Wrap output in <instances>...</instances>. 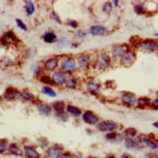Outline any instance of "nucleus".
Returning <instances> with one entry per match:
<instances>
[{
    "label": "nucleus",
    "instance_id": "obj_1",
    "mask_svg": "<svg viewBox=\"0 0 158 158\" xmlns=\"http://www.w3.org/2000/svg\"><path fill=\"white\" fill-rule=\"evenodd\" d=\"M113 58L109 54V52H101L95 56L92 62V67L97 72H104L109 70L112 67Z\"/></svg>",
    "mask_w": 158,
    "mask_h": 158
},
{
    "label": "nucleus",
    "instance_id": "obj_2",
    "mask_svg": "<svg viewBox=\"0 0 158 158\" xmlns=\"http://www.w3.org/2000/svg\"><path fill=\"white\" fill-rule=\"evenodd\" d=\"M58 70L62 71L63 73L70 75L74 74L75 72L78 71L77 61L76 57L70 56V54H64L61 56L59 58V68Z\"/></svg>",
    "mask_w": 158,
    "mask_h": 158
},
{
    "label": "nucleus",
    "instance_id": "obj_3",
    "mask_svg": "<svg viewBox=\"0 0 158 158\" xmlns=\"http://www.w3.org/2000/svg\"><path fill=\"white\" fill-rule=\"evenodd\" d=\"M123 147L127 152H141L145 149V146L139 139V137H130V138H125L123 142Z\"/></svg>",
    "mask_w": 158,
    "mask_h": 158
},
{
    "label": "nucleus",
    "instance_id": "obj_4",
    "mask_svg": "<svg viewBox=\"0 0 158 158\" xmlns=\"http://www.w3.org/2000/svg\"><path fill=\"white\" fill-rule=\"evenodd\" d=\"M138 137L145 148H148L150 152H158V138L155 135L141 133Z\"/></svg>",
    "mask_w": 158,
    "mask_h": 158
},
{
    "label": "nucleus",
    "instance_id": "obj_5",
    "mask_svg": "<svg viewBox=\"0 0 158 158\" xmlns=\"http://www.w3.org/2000/svg\"><path fill=\"white\" fill-rule=\"evenodd\" d=\"M119 124L118 122L113 121V120H100L95 126L96 131L100 133H111L115 132L119 130Z\"/></svg>",
    "mask_w": 158,
    "mask_h": 158
},
{
    "label": "nucleus",
    "instance_id": "obj_6",
    "mask_svg": "<svg viewBox=\"0 0 158 158\" xmlns=\"http://www.w3.org/2000/svg\"><path fill=\"white\" fill-rule=\"evenodd\" d=\"M75 57H76V61H77L78 70L86 72V71L91 69L93 59H92L90 54L84 52V53L78 54V56H75Z\"/></svg>",
    "mask_w": 158,
    "mask_h": 158
},
{
    "label": "nucleus",
    "instance_id": "obj_7",
    "mask_svg": "<svg viewBox=\"0 0 158 158\" xmlns=\"http://www.w3.org/2000/svg\"><path fill=\"white\" fill-rule=\"evenodd\" d=\"M59 58L60 56H52L47 57L43 60L42 65L44 67L45 72L48 73H52L54 71L58 70L59 68Z\"/></svg>",
    "mask_w": 158,
    "mask_h": 158
},
{
    "label": "nucleus",
    "instance_id": "obj_8",
    "mask_svg": "<svg viewBox=\"0 0 158 158\" xmlns=\"http://www.w3.org/2000/svg\"><path fill=\"white\" fill-rule=\"evenodd\" d=\"M137 60V54L136 52L129 48V49L123 53V56L119 58V63L123 67H131Z\"/></svg>",
    "mask_w": 158,
    "mask_h": 158
},
{
    "label": "nucleus",
    "instance_id": "obj_9",
    "mask_svg": "<svg viewBox=\"0 0 158 158\" xmlns=\"http://www.w3.org/2000/svg\"><path fill=\"white\" fill-rule=\"evenodd\" d=\"M23 156L25 158H43V153L40 149L32 143H24L23 145Z\"/></svg>",
    "mask_w": 158,
    "mask_h": 158
},
{
    "label": "nucleus",
    "instance_id": "obj_10",
    "mask_svg": "<svg viewBox=\"0 0 158 158\" xmlns=\"http://www.w3.org/2000/svg\"><path fill=\"white\" fill-rule=\"evenodd\" d=\"M65 148L61 143H51V146L46 150H44L43 158H56L58 154L63 152Z\"/></svg>",
    "mask_w": 158,
    "mask_h": 158
},
{
    "label": "nucleus",
    "instance_id": "obj_11",
    "mask_svg": "<svg viewBox=\"0 0 158 158\" xmlns=\"http://www.w3.org/2000/svg\"><path fill=\"white\" fill-rule=\"evenodd\" d=\"M81 118L82 122L89 126H96V124L100 121L99 115L96 114L94 112L90 111V110H86V111L82 112Z\"/></svg>",
    "mask_w": 158,
    "mask_h": 158
},
{
    "label": "nucleus",
    "instance_id": "obj_12",
    "mask_svg": "<svg viewBox=\"0 0 158 158\" xmlns=\"http://www.w3.org/2000/svg\"><path fill=\"white\" fill-rule=\"evenodd\" d=\"M137 100H138V97L137 95L133 92H129V91H125L123 92L120 96V103L125 107L128 108H134L137 106Z\"/></svg>",
    "mask_w": 158,
    "mask_h": 158
},
{
    "label": "nucleus",
    "instance_id": "obj_13",
    "mask_svg": "<svg viewBox=\"0 0 158 158\" xmlns=\"http://www.w3.org/2000/svg\"><path fill=\"white\" fill-rule=\"evenodd\" d=\"M34 105H35L37 112L43 116H51L53 114L52 105L47 103L45 101H41V100H36L34 101Z\"/></svg>",
    "mask_w": 158,
    "mask_h": 158
},
{
    "label": "nucleus",
    "instance_id": "obj_14",
    "mask_svg": "<svg viewBox=\"0 0 158 158\" xmlns=\"http://www.w3.org/2000/svg\"><path fill=\"white\" fill-rule=\"evenodd\" d=\"M50 76L52 78V85L56 86V87H64L66 79H67V74L63 73L60 70H56V71L51 73Z\"/></svg>",
    "mask_w": 158,
    "mask_h": 158
},
{
    "label": "nucleus",
    "instance_id": "obj_15",
    "mask_svg": "<svg viewBox=\"0 0 158 158\" xmlns=\"http://www.w3.org/2000/svg\"><path fill=\"white\" fill-rule=\"evenodd\" d=\"M124 139H125L124 135L122 134V132L119 131L105 134V141L109 143H111V145H115V146L121 145L124 142Z\"/></svg>",
    "mask_w": 158,
    "mask_h": 158
},
{
    "label": "nucleus",
    "instance_id": "obj_16",
    "mask_svg": "<svg viewBox=\"0 0 158 158\" xmlns=\"http://www.w3.org/2000/svg\"><path fill=\"white\" fill-rule=\"evenodd\" d=\"M130 47L126 44H115L112 46L109 54L111 56L112 58L119 60V58L123 56V53H124Z\"/></svg>",
    "mask_w": 158,
    "mask_h": 158
},
{
    "label": "nucleus",
    "instance_id": "obj_17",
    "mask_svg": "<svg viewBox=\"0 0 158 158\" xmlns=\"http://www.w3.org/2000/svg\"><path fill=\"white\" fill-rule=\"evenodd\" d=\"M85 91L89 94V95H92V96H98L101 93V85L97 81L95 80H89L85 82Z\"/></svg>",
    "mask_w": 158,
    "mask_h": 158
},
{
    "label": "nucleus",
    "instance_id": "obj_18",
    "mask_svg": "<svg viewBox=\"0 0 158 158\" xmlns=\"http://www.w3.org/2000/svg\"><path fill=\"white\" fill-rule=\"evenodd\" d=\"M19 92H20V90H19L18 88L9 86L4 90L2 98H3V100H5L7 102L16 101V100L19 99Z\"/></svg>",
    "mask_w": 158,
    "mask_h": 158
},
{
    "label": "nucleus",
    "instance_id": "obj_19",
    "mask_svg": "<svg viewBox=\"0 0 158 158\" xmlns=\"http://www.w3.org/2000/svg\"><path fill=\"white\" fill-rule=\"evenodd\" d=\"M157 41L155 39H145L141 40L138 45V48L140 50L146 52H152L156 49Z\"/></svg>",
    "mask_w": 158,
    "mask_h": 158
},
{
    "label": "nucleus",
    "instance_id": "obj_20",
    "mask_svg": "<svg viewBox=\"0 0 158 158\" xmlns=\"http://www.w3.org/2000/svg\"><path fill=\"white\" fill-rule=\"evenodd\" d=\"M88 33L91 36H105L109 33V29L102 24H93L89 26Z\"/></svg>",
    "mask_w": 158,
    "mask_h": 158
},
{
    "label": "nucleus",
    "instance_id": "obj_21",
    "mask_svg": "<svg viewBox=\"0 0 158 158\" xmlns=\"http://www.w3.org/2000/svg\"><path fill=\"white\" fill-rule=\"evenodd\" d=\"M0 41H1V43L3 45H13V44L17 43L19 39L15 34V32L12 30H8L3 34V36L1 37Z\"/></svg>",
    "mask_w": 158,
    "mask_h": 158
},
{
    "label": "nucleus",
    "instance_id": "obj_22",
    "mask_svg": "<svg viewBox=\"0 0 158 158\" xmlns=\"http://www.w3.org/2000/svg\"><path fill=\"white\" fill-rule=\"evenodd\" d=\"M8 153L10 155L16 156V157L23 156V146L19 145V143H9V148H8Z\"/></svg>",
    "mask_w": 158,
    "mask_h": 158
},
{
    "label": "nucleus",
    "instance_id": "obj_23",
    "mask_svg": "<svg viewBox=\"0 0 158 158\" xmlns=\"http://www.w3.org/2000/svg\"><path fill=\"white\" fill-rule=\"evenodd\" d=\"M66 113L69 114L70 118H81L82 114V110L79 108L78 106H75L72 104H67L66 105Z\"/></svg>",
    "mask_w": 158,
    "mask_h": 158
},
{
    "label": "nucleus",
    "instance_id": "obj_24",
    "mask_svg": "<svg viewBox=\"0 0 158 158\" xmlns=\"http://www.w3.org/2000/svg\"><path fill=\"white\" fill-rule=\"evenodd\" d=\"M80 85V81L77 76H75L74 74L67 75V79L64 87L67 89H77Z\"/></svg>",
    "mask_w": 158,
    "mask_h": 158
},
{
    "label": "nucleus",
    "instance_id": "obj_25",
    "mask_svg": "<svg viewBox=\"0 0 158 158\" xmlns=\"http://www.w3.org/2000/svg\"><path fill=\"white\" fill-rule=\"evenodd\" d=\"M52 108L53 111V114H62L66 112V103L63 100H56L52 103Z\"/></svg>",
    "mask_w": 158,
    "mask_h": 158
},
{
    "label": "nucleus",
    "instance_id": "obj_26",
    "mask_svg": "<svg viewBox=\"0 0 158 158\" xmlns=\"http://www.w3.org/2000/svg\"><path fill=\"white\" fill-rule=\"evenodd\" d=\"M19 99L23 102H34L36 101V97L33 92H31L29 89H23L19 92Z\"/></svg>",
    "mask_w": 158,
    "mask_h": 158
},
{
    "label": "nucleus",
    "instance_id": "obj_27",
    "mask_svg": "<svg viewBox=\"0 0 158 158\" xmlns=\"http://www.w3.org/2000/svg\"><path fill=\"white\" fill-rule=\"evenodd\" d=\"M43 40L44 42L47 43V44H53L57 42L58 40V37L56 35V33L54 31H52V30H49V31H46L43 35Z\"/></svg>",
    "mask_w": 158,
    "mask_h": 158
},
{
    "label": "nucleus",
    "instance_id": "obj_28",
    "mask_svg": "<svg viewBox=\"0 0 158 158\" xmlns=\"http://www.w3.org/2000/svg\"><path fill=\"white\" fill-rule=\"evenodd\" d=\"M39 149L41 150H46L48 148H49L51 146V143L49 141V139L47 138V137H38V138L36 139V145H35Z\"/></svg>",
    "mask_w": 158,
    "mask_h": 158
},
{
    "label": "nucleus",
    "instance_id": "obj_29",
    "mask_svg": "<svg viewBox=\"0 0 158 158\" xmlns=\"http://www.w3.org/2000/svg\"><path fill=\"white\" fill-rule=\"evenodd\" d=\"M137 108L140 109H146V108H150L152 107V99L147 96H142L139 97L137 100Z\"/></svg>",
    "mask_w": 158,
    "mask_h": 158
},
{
    "label": "nucleus",
    "instance_id": "obj_30",
    "mask_svg": "<svg viewBox=\"0 0 158 158\" xmlns=\"http://www.w3.org/2000/svg\"><path fill=\"white\" fill-rule=\"evenodd\" d=\"M41 92L46 96H49L51 98H56L57 96V93L54 90V88L50 85H43L42 88H41Z\"/></svg>",
    "mask_w": 158,
    "mask_h": 158
},
{
    "label": "nucleus",
    "instance_id": "obj_31",
    "mask_svg": "<svg viewBox=\"0 0 158 158\" xmlns=\"http://www.w3.org/2000/svg\"><path fill=\"white\" fill-rule=\"evenodd\" d=\"M57 48L59 49H65L67 47H70L72 40L69 36H62L57 40Z\"/></svg>",
    "mask_w": 158,
    "mask_h": 158
},
{
    "label": "nucleus",
    "instance_id": "obj_32",
    "mask_svg": "<svg viewBox=\"0 0 158 158\" xmlns=\"http://www.w3.org/2000/svg\"><path fill=\"white\" fill-rule=\"evenodd\" d=\"M24 10H25V13L26 15L30 17V16H33L34 13H35V10H36V7H35V4H34L33 1L31 0H26L24 2Z\"/></svg>",
    "mask_w": 158,
    "mask_h": 158
},
{
    "label": "nucleus",
    "instance_id": "obj_33",
    "mask_svg": "<svg viewBox=\"0 0 158 158\" xmlns=\"http://www.w3.org/2000/svg\"><path fill=\"white\" fill-rule=\"evenodd\" d=\"M122 134L124 135L125 138H130V137H137L139 135L138 130L134 127H126L122 131Z\"/></svg>",
    "mask_w": 158,
    "mask_h": 158
},
{
    "label": "nucleus",
    "instance_id": "obj_34",
    "mask_svg": "<svg viewBox=\"0 0 158 158\" xmlns=\"http://www.w3.org/2000/svg\"><path fill=\"white\" fill-rule=\"evenodd\" d=\"M9 142L6 139H0V155H4L8 153L9 148Z\"/></svg>",
    "mask_w": 158,
    "mask_h": 158
},
{
    "label": "nucleus",
    "instance_id": "obj_35",
    "mask_svg": "<svg viewBox=\"0 0 158 158\" xmlns=\"http://www.w3.org/2000/svg\"><path fill=\"white\" fill-rule=\"evenodd\" d=\"M38 80H39L40 82H42V84H43L44 85H50V86L52 85V78H51L50 75H49V74H47V73L43 74L42 76H40V77L38 78Z\"/></svg>",
    "mask_w": 158,
    "mask_h": 158
},
{
    "label": "nucleus",
    "instance_id": "obj_36",
    "mask_svg": "<svg viewBox=\"0 0 158 158\" xmlns=\"http://www.w3.org/2000/svg\"><path fill=\"white\" fill-rule=\"evenodd\" d=\"M54 118H56L57 121H59L61 123H66V122L69 121V119H70L69 114H68L66 112L62 113V114H54Z\"/></svg>",
    "mask_w": 158,
    "mask_h": 158
},
{
    "label": "nucleus",
    "instance_id": "obj_37",
    "mask_svg": "<svg viewBox=\"0 0 158 158\" xmlns=\"http://www.w3.org/2000/svg\"><path fill=\"white\" fill-rule=\"evenodd\" d=\"M87 36V32L84 29H78L75 33V39L77 40V42H81V41L85 40Z\"/></svg>",
    "mask_w": 158,
    "mask_h": 158
},
{
    "label": "nucleus",
    "instance_id": "obj_38",
    "mask_svg": "<svg viewBox=\"0 0 158 158\" xmlns=\"http://www.w3.org/2000/svg\"><path fill=\"white\" fill-rule=\"evenodd\" d=\"M134 12L137 14V15H143V14L147 13V9L145 4L143 3H138L134 5Z\"/></svg>",
    "mask_w": 158,
    "mask_h": 158
},
{
    "label": "nucleus",
    "instance_id": "obj_39",
    "mask_svg": "<svg viewBox=\"0 0 158 158\" xmlns=\"http://www.w3.org/2000/svg\"><path fill=\"white\" fill-rule=\"evenodd\" d=\"M113 9H114V6H113L111 1L105 2L102 6V11L104 12L105 14H107V15H110V14L113 12Z\"/></svg>",
    "mask_w": 158,
    "mask_h": 158
},
{
    "label": "nucleus",
    "instance_id": "obj_40",
    "mask_svg": "<svg viewBox=\"0 0 158 158\" xmlns=\"http://www.w3.org/2000/svg\"><path fill=\"white\" fill-rule=\"evenodd\" d=\"M66 23L68 26L71 27V28H73V29L78 30V28H79V23L76 19H68Z\"/></svg>",
    "mask_w": 158,
    "mask_h": 158
},
{
    "label": "nucleus",
    "instance_id": "obj_41",
    "mask_svg": "<svg viewBox=\"0 0 158 158\" xmlns=\"http://www.w3.org/2000/svg\"><path fill=\"white\" fill-rule=\"evenodd\" d=\"M56 158H74V153L71 152H68V150H64L63 152L58 154Z\"/></svg>",
    "mask_w": 158,
    "mask_h": 158
},
{
    "label": "nucleus",
    "instance_id": "obj_42",
    "mask_svg": "<svg viewBox=\"0 0 158 158\" xmlns=\"http://www.w3.org/2000/svg\"><path fill=\"white\" fill-rule=\"evenodd\" d=\"M15 22H16V24H17V26L19 27V28H20V29L23 30V31H26L27 30V25L20 19H16Z\"/></svg>",
    "mask_w": 158,
    "mask_h": 158
},
{
    "label": "nucleus",
    "instance_id": "obj_43",
    "mask_svg": "<svg viewBox=\"0 0 158 158\" xmlns=\"http://www.w3.org/2000/svg\"><path fill=\"white\" fill-rule=\"evenodd\" d=\"M50 17H51V19H52L56 20V23H62V22H61V18L59 17V15H58V14H57L56 12L52 11V12H51V15H50Z\"/></svg>",
    "mask_w": 158,
    "mask_h": 158
},
{
    "label": "nucleus",
    "instance_id": "obj_44",
    "mask_svg": "<svg viewBox=\"0 0 158 158\" xmlns=\"http://www.w3.org/2000/svg\"><path fill=\"white\" fill-rule=\"evenodd\" d=\"M145 158H158V152H146L143 155Z\"/></svg>",
    "mask_w": 158,
    "mask_h": 158
},
{
    "label": "nucleus",
    "instance_id": "obj_45",
    "mask_svg": "<svg viewBox=\"0 0 158 158\" xmlns=\"http://www.w3.org/2000/svg\"><path fill=\"white\" fill-rule=\"evenodd\" d=\"M118 158H135V156L130 152H123L120 154Z\"/></svg>",
    "mask_w": 158,
    "mask_h": 158
},
{
    "label": "nucleus",
    "instance_id": "obj_46",
    "mask_svg": "<svg viewBox=\"0 0 158 158\" xmlns=\"http://www.w3.org/2000/svg\"><path fill=\"white\" fill-rule=\"evenodd\" d=\"M80 45H81V44L76 41V42H72V43H71L70 48H72V49H78V48L80 47Z\"/></svg>",
    "mask_w": 158,
    "mask_h": 158
},
{
    "label": "nucleus",
    "instance_id": "obj_47",
    "mask_svg": "<svg viewBox=\"0 0 158 158\" xmlns=\"http://www.w3.org/2000/svg\"><path fill=\"white\" fill-rule=\"evenodd\" d=\"M156 97L154 99H152V105H155V106H158V91L156 92Z\"/></svg>",
    "mask_w": 158,
    "mask_h": 158
},
{
    "label": "nucleus",
    "instance_id": "obj_48",
    "mask_svg": "<svg viewBox=\"0 0 158 158\" xmlns=\"http://www.w3.org/2000/svg\"><path fill=\"white\" fill-rule=\"evenodd\" d=\"M104 158H118L114 153H108Z\"/></svg>",
    "mask_w": 158,
    "mask_h": 158
},
{
    "label": "nucleus",
    "instance_id": "obj_49",
    "mask_svg": "<svg viewBox=\"0 0 158 158\" xmlns=\"http://www.w3.org/2000/svg\"><path fill=\"white\" fill-rule=\"evenodd\" d=\"M74 158H86L81 153H74Z\"/></svg>",
    "mask_w": 158,
    "mask_h": 158
},
{
    "label": "nucleus",
    "instance_id": "obj_50",
    "mask_svg": "<svg viewBox=\"0 0 158 158\" xmlns=\"http://www.w3.org/2000/svg\"><path fill=\"white\" fill-rule=\"evenodd\" d=\"M112 4L114 7H118L119 6V1H118V0H114V1H112Z\"/></svg>",
    "mask_w": 158,
    "mask_h": 158
},
{
    "label": "nucleus",
    "instance_id": "obj_51",
    "mask_svg": "<svg viewBox=\"0 0 158 158\" xmlns=\"http://www.w3.org/2000/svg\"><path fill=\"white\" fill-rule=\"evenodd\" d=\"M152 126H153L154 128H156V129H158V120L152 123Z\"/></svg>",
    "mask_w": 158,
    "mask_h": 158
},
{
    "label": "nucleus",
    "instance_id": "obj_52",
    "mask_svg": "<svg viewBox=\"0 0 158 158\" xmlns=\"http://www.w3.org/2000/svg\"><path fill=\"white\" fill-rule=\"evenodd\" d=\"M86 158H100V157H98V156H94V155H89V156H87Z\"/></svg>",
    "mask_w": 158,
    "mask_h": 158
},
{
    "label": "nucleus",
    "instance_id": "obj_53",
    "mask_svg": "<svg viewBox=\"0 0 158 158\" xmlns=\"http://www.w3.org/2000/svg\"><path fill=\"white\" fill-rule=\"evenodd\" d=\"M155 51L158 52V43H157V45H156V49H155Z\"/></svg>",
    "mask_w": 158,
    "mask_h": 158
},
{
    "label": "nucleus",
    "instance_id": "obj_54",
    "mask_svg": "<svg viewBox=\"0 0 158 158\" xmlns=\"http://www.w3.org/2000/svg\"><path fill=\"white\" fill-rule=\"evenodd\" d=\"M154 36H156V37H158V32H157V33H155V34H154Z\"/></svg>",
    "mask_w": 158,
    "mask_h": 158
},
{
    "label": "nucleus",
    "instance_id": "obj_55",
    "mask_svg": "<svg viewBox=\"0 0 158 158\" xmlns=\"http://www.w3.org/2000/svg\"></svg>",
    "mask_w": 158,
    "mask_h": 158
}]
</instances>
